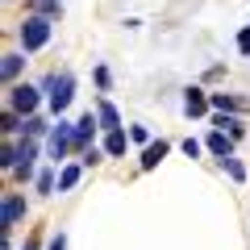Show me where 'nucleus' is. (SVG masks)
<instances>
[{"label":"nucleus","mask_w":250,"mask_h":250,"mask_svg":"<svg viewBox=\"0 0 250 250\" xmlns=\"http://www.w3.org/2000/svg\"><path fill=\"white\" fill-rule=\"evenodd\" d=\"M184 113H188V117H205V113H208L205 88H188V92H184Z\"/></svg>","instance_id":"8"},{"label":"nucleus","mask_w":250,"mask_h":250,"mask_svg":"<svg viewBox=\"0 0 250 250\" xmlns=\"http://www.w3.org/2000/svg\"><path fill=\"white\" fill-rule=\"evenodd\" d=\"M208 104H213L217 113H242V108H246V100H238V96H225V92H213V96H208Z\"/></svg>","instance_id":"11"},{"label":"nucleus","mask_w":250,"mask_h":250,"mask_svg":"<svg viewBox=\"0 0 250 250\" xmlns=\"http://www.w3.org/2000/svg\"><path fill=\"white\" fill-rule=\"evenodd\" d=\"M75 184H80V167H75V163H67V167L59 171V192H71Z\"/></svg>","instance_id":"15"},{"label":"nucleus","mask_w":250,"mask_h":250,"mask_svg":"<svg viewBox=\"0 0 250 250\" xmlns=\"http://www.w3.org/2000/svg\"><path fill=\"white\" fill-rule=\"evenodd\" d=\"M17 217H25V196L9 192V196H4V208H0V229L9 233V225H17Z\"/></svg>","instance_id":"6"},{"label":"nucleus","mask_w":250,"mask_h":250,"mask_svg":"<svg viewBox=\"0 0 250 250\" xmlns=\"http://www.w3.org/2000/svg\"><path fill=\"white\" fill-rule=\"evenodd\" d=\"M96 83H100V92H108V67H96Z\"/></svg>","instance_id":"22"},{"label":"nucleus","mask_w":250,"mask_h":250,"mask_svg":"<svg viewBox=\"0 0 250 250\" xmlns=\"http://www.w3.org/2000/svg\"><path fill=\"white\" fill-rule=\"evenodd\" d=\"M96 117H100V129H121V113H117L108 100H100V104H96Z\"/></svg>","instance_id":"12"},{"label":"nucleus","mask_w":250,"mask_h":250,"mask_svg":"<svg viewBox=\"0 0 250 250\" xmlns=\"http://www.w3.org/2000/svg\"><path fill=\"white\" fill-rule=\"evenodd\" d=\"M50 250H67V238H62V233H59V238L50 242Z\"/></svg>","instance_id":"23"},{"label":"nucleus","mask_w":250,"mask_h":250,"mask_svg":"<svg viewBox=\"0 0 250 250\" xmlns=\"http://www.w3.org/2000/svg\"><path fill=\"white\" fill-rule=\"evenodd\" d=\"M17 34H21V50H25V54H34V50H42V46L50 42L54 25H50V17H25Z\"/></svg>","instance_id":"2"},{"label":"nucleus","mask_w":250,"mask_h":250,"mask_svg":"<svg viewBox=\"0 0 250 250\" xmlns=\"http://www.w3.org/2000/svg\"><path fill=\"white\" fill-rule=\"evenodd\" d=\"M21 250H38V238H29V242H25V246H21Z\"/></svg>","instance_id":"24"},{"label":"nucleus","mask_w":250,"mask_h":250,"mask_svg":"<svg viewBox=\"0 0 250 250\" xmlns=\"http://www.w3.org/2000/svg\"><path fill=\"white\" fill-rule=\"evenodd\" d=\"M67 150H75V125L59 121V125H50V134H46V154H50V163H62Z\"/></svg>","instance_id":"3"},{"label":"nucleus","mask_w":250,"mask_h":250,"mask_svg":"<svg viewBox=\"0 0 250 250\" xmlns=\"http://www.w3.org/2000/svg\"><path fill=\"white\" fill-rule=\"evenodd\" d=\"M167 150H171V146L163 142V138H159V142H150V146L142 150V171H154V167H159L163 159H167Z\"/></svg>","instance_id":"9"},{"label":"nucleus","mask_w":250,"mask_h":250,"mask_svg":"<svg viewBox=\"0 0 250 250\" xmlns=\"http://www.w3.org/2000/svg\"><path fill=\"white\" fill-rule=\"evenodd\" d=\"M42 92L50 96V113L54 117L67 113V104H71V96H75V75L71 71H50L42 80Z\"/></svg>","instance_id":"1"},{"label":"nucleus","mask_w":250,"mask_h":250,"mask_svg":"<svg viewBox=\"0 0 250 250\" xmlns=\"http://www.w3.org/2000/svg\"><path fill=\"white\" fill-rule=\"evenodd\" d=\"M125 146H129L125 129H108V138H104V154H125Z\"/></svg>","instance_id":"14"},{"label":"nucleus","mask_w":250,"mask_h":250,"mask_svg":"<svg viewBox=\"0 0 250 250\" xmlns=\"http://www.w3.org/2000/svg\"><path fill=\"white\" fill-rule=\"evenodd\" d=\"M80 163H83V167H92V163H100V150H96V146H88V150H83V159H80Z\"/></svg>","instance_id":"20"},{"label":"nucleus","mask_w":250,"mask_h":250,"mask_svg":"<svg viewBox=\"0 0 250 250\" xmlns=\"http://www.w3.org/2000/svg\"><path fill=\"white\" fill-rule=\"evenodd\" d=\"M129 142H150V129H146V125H134V129H129Z\"/></svg>","instance_id":"17"},{"label":"nucleus","mask_w":250,"mask_h":250,"mask_svg":"<svg viewBox=\"0 0 250 250\" xmlns=\"http://www.w3.org/2000/svg\"><path fill=\"white\" fill-rule=\"evenodd\" d=\"M221 167L229 171V179H233V184H242V179H246V167H242V163L233 159V154H229V159H221Z\"/></svg>","instance_id":"16"},{"label":"nucleus","mask_w":250,"mask_h":250,"mask_svg":"<svg viewBox=\"0 0 250 250\" xmlns=\"http://www.w3.org/2000/svg\"><path fill=\"white\" fill-rule=\"evenodd\" d=\"M238 50H242V54H250V25L238 34Z\"/></svg>","instance_id":"21"},{"label":"nucleus","mask_w":250,"mask_h":250,"mask_svg":"<svg viewBox=\"0 0 250 250\" xmlns=\"http://www.w3.org/2000/svg\"><path fill=\"white\" fill-rule=\"evenodd\" d=\"M21 67H25V54H17V50H13V54H4V62H0V75H4V80H17V75H21Z\"/></svg>","instance_id":"13"},{"label":"nucleus","mask_w":250,"mask_h":250,"mask_svg":"<svg viewBox=\"0 0 250 250\" xmlns=\"http://www.w3.org/2000/svg\"><path fill=\"white\" fill-rule=\"evenodd\" d=\"M50 188H54V175H50V171H42V175H38V192H50Z\"/></svg>","instance_id":"19"},{"label":"nucleus","mask_w":250,"mask_h":250,"mask_svg":"<svg viewBox=\"0 0 250 250\" xmlns=\"http://www.w3.org/2000/svg\"><path fill=\"white\" fill-rule=\"evenodd\" d=\"M208 150H213L217 159H229L233 154V138L225 134V129H213V134H208Z\"/></svg>","instance_id":"10"},{"label":"nucleus","mask_w":250,"mask_h":250,"mask_svg":"<svg viewBox=\"0 0 250 250\" xmlns=\"http://www.w3.org/2000/svg\"><path fill=\"white\" fill-rule=\"evenodd\" d=\"M38 104H42V88H34V83H13L9 88V108L17 117H34Z\"/></svg>","instance_id":"4"},{"label":"nucleus","mask_w":250,"mask_h":250,"mask_svg":"<svg viewBox=\"0 0 250 250\" xmlns=\"http://www.w3.org/2000/svg\"><path fill=\"white\" fill-rule=\"evenodd\" d=\"M184 154H188V159H196V154H200V142H196V138H184Z\"/></svg>","instance_id":"18"},{"label":"nucleus","mask_w":250,"mask_h":250,"mask_svg":"<svg viewBox=\"0 0 250 250\" xmlns=\"http://www.w3.org/2000/svg\"><path fill=\"white\" fill-rule=\"evenodd\" d=\"M34 159H38V138H21V142L13 146V175H17L21 184L34 179Z\"/></svg>","instance_id":"5"},{"label":"nucleus","mask_w":250,"mask_h":250,"mask_svg":"<svg viewBox=\"0 0 250 250\" xmlns=\"http://www.w3.org/2000/svg\"><path fill=\"white\" fill-rule=\"evenodd\" d=\"M96 129H100V117L96 113H83L80 121H75V150H88V142H92Z\"/></svg>","instance_id":"7"}]
</instances>
